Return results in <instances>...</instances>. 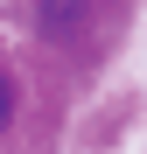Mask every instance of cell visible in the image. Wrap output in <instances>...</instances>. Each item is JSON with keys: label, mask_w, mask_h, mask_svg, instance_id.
I'll return each instance as SVG.
<instances>
[{"label": "cell", "mask_w": 147, "mask_h": 154, "mask_svg": "<svg viewBox=\"0 0 147 154\" xmlns=\"http://www.w3.org/2000/svg\"><path fill=\"white\" fill-rule=\"evenodd\" d=\"M77 14H84V0H42V28H49V35H70Z\"/></svg>", "instance_id": "6da1fadb"}, {"label": "cell", "mask_w": 147, "mask_h": 154, "mask_svg": "<svg viewBox=\"0 0 147 154\" xmlns=\"http://www.w3.org/2000/svg\"><path fill=\"white\" fill-rule=\"evenodd\" d=\"M7 119H14V84L0 77V126H7Z\"/></svg>", "instance_id": "7a4b0ae2"}]
</instances>
